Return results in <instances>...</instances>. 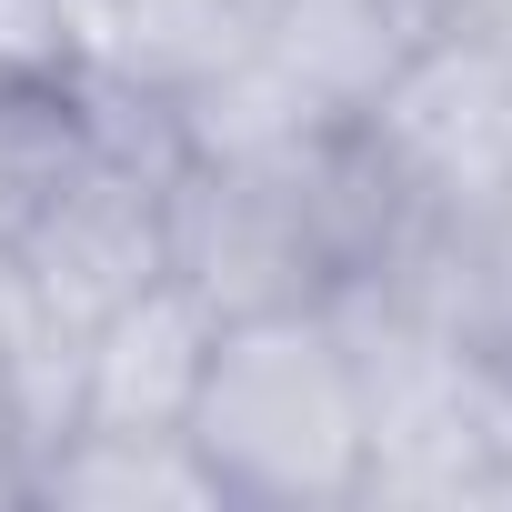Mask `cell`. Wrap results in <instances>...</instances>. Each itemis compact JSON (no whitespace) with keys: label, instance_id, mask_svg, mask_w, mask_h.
Listing matches in <instances>:
<instances>
[{"label":"cell","instance_id":"4","mask_svg":"<svg viewBox=\"0 0 512 512\" xmlns=\"http://www.w3.org/2000/svg\"><path fill=\"white\" fill-rule=\"evenodd\" d=\"M211 342H221V312H211L181 272L141 282L121 312L91 322V352H81V422H111V432H181Z\"/></svg>","mask_w":512,"mask_h":512},{"label":"cell","instance_id":"8","mask_svg":"<svg viewBox=\"0 0 512 512\" xmlns=\"http://www.w3.org/2000/svg\"><path fill=\"white\" fill-rule=\"evenodd\" d=\"M81 141H91L81 81H0V251L41 211V191L81 161Z\"/></svg>","mask_w":512,"mask_h":512},{"label":"cell","instance_id":"3","mask_svg":"<svg viewBox=\"0 0 512 512\" xmlns=\"http://www.w3.org/2000/svg\"><path fill=\"white\" fill-rule=\"evenodd\" d=\"M352 151L382 181L392 221H432V231L492 221L512 201V41L442 21L352 111Z\"/></svg>","mask_w":512,"mask_h":512},{"label":"cell","instance_id":"9","mask_svg":"<svg viewBox=\"0 0 512 512\" xmlns=\"http://www.w3.org/2000/svg\"><path fill=\"white\" fill-rule=\"evenodd\" d=\"M0 81H71V0H0Z\"/></svg>","mask_w":512,"mask_h":512},{"label":"cell","instance_id":"10","mask_svg":"<svg viewBox=\"0 0 512 512\" xmlns=\"http://www.w3.org/2000/svg\"><path fill=\"white\" fill-rule=\"evenodd\" d=\"M452 31H482V41H512V0H442Z\"/></svg>","mask_w":512,"mask_h":512},{"label":"cell","instance_id":"6","mask_svg":"<svg viewBox=\"0 0 512 512\" xmlns=\"http://www.w3.org/2000/svg\"><path fill=\"white\" fill-rule=\"evenodd\" d=\"M442 31V0H272L262 51L352 131V111Z\"/></svg>","mask_w":512,"mask_h":512},{"label":"cell","instance_id":"7","mask_svg":"<svg viewBox=\"0 0 512 512\" xmlns=\"http://www.w3.org/2000/svg\"><path fill=\"white\" fill-rule=\"evenodd\" d=\"M31 502H51V512H231L211 462L191 452V432H111V422H71L31 462Z\"/></svg>","mask_w":512,"mask_h":512},{"label":"cell","instance_id":"11","mask_svg":"<svg viewBox=\"0 0 512 512\" xmlns=\"http://www.w3.org/2000/svg\"><path fill=\"white\" fill-rule=\"evenodd\" d=\"M11 332H21V272H11V251H0V352H11Z\"/></svg>","mask_w":512,"mask_h":512},{"label":"cell","instance_id":"5","mask_svg":"<svg viewBox=\"0 0 512 512\" xmlns=\"http://www.w3.org/2000/svg\"><path fill=\"white\" fill-rule=\"evenodd\" d=\"M272 0H71V81L181 101L241 51H262Z\"/></svg>","mask_w":512,"mask_h":512},{"label":"cell","instance_id":"1","mask_svg":"<svg viewBox=\"0 0 512 512\" xmlns=\"http://www.w3.org/2000/svg\"><path fill=\"white\" fill-rule=\"evenodd\" d=\"M181 432L211 462L231 512H352L362 502V372L332 302L221 322Z\"/></svg>","mask_w":512,"mask_h":512},{"label":"cell","instance_id":"2","mask_svg":"<svg viewBox=\"0 0 512 512\" xmlns=\"http://www.w3.org/2000/svg\"><path fill=\"white\" fill-rule=\"evenodd\" d=\"M392 231L382 181L362 171L352 131L282 151V161H181L171 181V272L221 312H292L322 302Z\"/></svg>","mask_w":512,"mask_h":512}]
</instances>
